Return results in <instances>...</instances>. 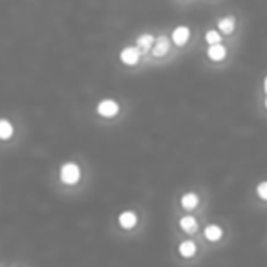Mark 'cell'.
Returning <instances> with one entry per match:
<instances>
[{
    "label": "cell",
    "mask_w": 267,
    "mask_h": 267,
    "mask_svg": "<svg viewBox=\"0 0 267 267\" xmlns=\"http://www.w3.org/2000/svg\"><path fill=\"white\" fill-rule=\"evenodd\" d=\"M81 179V168L75 163H64L61 167V181L66 185H75Z\"/></svg>",
    "instance_id": "6da1fadb"
},
{
    "label": "cell",
    "mask_w": 267,
    "mask_h": 267,
    "mask_svg": "<svg viewBox=\"0 0 267 267\" xmlns=\"http://www.w3.org/2000/svg\"><path fill=\"white\" fill-rule=\"evenodd\" d=\"M97 114L101 117H107V119L108 117H114V115L119 114V105L114 99H103L97 105Z\"/></svg>",
    "instance_id": "7a4b0ae2"
},
{
    "label": "cell",
    "mask_w": 267,
    "mask_h": 267,
    "mask_svg": "<svg viewBox=\"0 0 267 267\" xmlns=\"http://www.w3.org/2000/svg\"><path fill=\"white\" fill-rule=\"evenodd\" d=\"M139 55H141V50L134 46H126L123 48V52L119 53V59L121 62H125L126 66H134V64H138L139 62Z\"/></svg>",
    "instance_id": "3957f363"
},
{
    "label": "cell",
    "mask_w": 267,
    "mask_h": 267,
    "mask_svg": "<svg viewBox=\"0 0 267 267\" xmlns=\"http://www.w3.org/2000/svg\"><path fill=\"white\" fill-rule=\"evenodd\" d=\"M168 50H170V42H168V38L165 37V35H161V37L154 38L152 53L156 55V57H163V55H167Z\"/></svg>",
    "instance_id": "277c9868"
},
{
    "label": "cell",
    "mask_w": 267,
    "mask_h": 267,
    "mask_svg": "<svg viewBox=\"0 0 267 267\" xmlns=\"http://www.w3.org/2000/svg\"><path fill=\"white\" fill-rule=\"evenodd\" d=\"M189 37H191V30L187 26H178L172 31V40H174L176 46H185Z\"/></svg>",
    "instance_id": "5b68a950"
},
{
    "label": "cell",
    "mask_w": 267,
    "mask_h": 267,
    "mask_svg": "<svg viewBox=\"0 0 267 267\" xmlns=\"http://www.w3.org/2000/svg\"><path fill=\"white\" fill-rule=\"evenodd\" d=\"M209 50H207V55H209V59H213V61H221V59H225V55H227V48L220 44V42H216V44H209Z\"/></svg>",
    "instance_id": "8992f818"
},
{
    "label": "cell",
    "mask_w": 267,
    "mask_h": 267,
    "mask_svg": "<svg viewBox=\"0 0 267 267\" xmlns=\"http://www.w3.org/2000/svg\"><path fill=\"white\" fill-rule=\"evenodd\" d=\"M136 223H138V216L132 211H125L119 214V225L123 229H132V227H136Z\"/></svg>",
    "instance_id": "52a82bcc"
},
{
    "label": "cell",
    "mask_w": 267,
    "mask_h": 267,
    "mask_svg": "<svg viewBox=\"0 0 267 267\" xmlns=\"http://www.w3.org/2000/svg\"><path fill=\"white\" fill-rule=\"evenodd\" d=\"M218 30H220L221 35H229L234 31V17H223L218 20Z\"/></svg>",
    "instance_id": "ba28073f"
},
{
    "label": "cell",
    "mask_w": 267,
    "mask_h": 267,
    "mask_svg": "<svg viewBox=\"0 0 267 267\" xmlns=\"http://www.w3.org/2000/svg\"><path fill=\"white\" fill-rule=\"evenodd\" d=\"M199 203V198L198 194H194V192H187L181 196V207L187 209V211H192V209H196Z\"/></svg>",
    "instance_id": "9c48e42d"
},
{
    "label": "cell",
    "mask_w": 267,
    "mask_h": 267,
    "mask_svg": "<svg viewBox=\"0 0 267 267\" xmlns=\"http://www.w3.org/2000/svg\"><path fill=\"white\" fill-rule=\"evenodd\" d=\"M203 234H205V238L209 242H218L221 238V234H223V231H221L220 225H207Z\"/></svg>",
    "instance_id": "30bf717a"
},
{
    "label": "cell",
    "mask_w": 267,
    "mask_h": 267,
    "mask_svg": "<svg viewBox=\"0 0 267 267\" xmlns=\"http://www.w3.org/2000/svg\"><path fill=\"white\" fill-rule=\"evenodd\" d=\"M179 225H181V229L185 232H194V231L198 229V220L194 218V216H183L181 220H179Z\"/></svg>",
    "instance_id": "8fae6325"
},
{
    "label": "cell",
    "mask_w": 267,
    "mask_h": 267,
    "mask_svg": "<svg viewBox=\"0 0 267 267\" xmlns=\"http://www.w3.org/2000/svg\"><path fill=\"white\" fill-rule=\"evenodd\" d=\"M178 251H179V254H181V256H185V258H191V256H194V252H196V244H194V242H191V240L181 242V244H179V247H178Z\"/></svg>",
    "instance_id": "7c38bea8"
},
{
    "label": "cell",
    "mask_w": 267,
    "mask_h": 267,
    "mask_svg": "<svg viewBox=\"0 0 267 267\" xmlns=\"http://www.w3.org/2000/svg\"><path fill=\"white\" fill-rule=\"evenodd\" d=\"M154 44V35L152 33H143L138 37V46L141 48V52H148Z\"/></svg>",
    "instance_id": "4fadbf2b"
},
{
    "label": "cell",
    "mask_w": 267,
    "mask_h": 267,
    "mask_svg": "<svg viewBox=\"0 0 267 267\" xmlns=\"http://www.w3.org/2000/svg\"><path fill=\"white\" fill-rule=\"evenodd\" d=\"M13 132H15V128H13V125L8 119H0V139L6 141V139L13 136Z\"/></svg>",
    "instance_id": "5bb4252c"
},
{
    "label": "cell",
    "mask_w": 267,
    "mask_h": 267,
    "mask_svg": "<svg viewBox=\"0 0 267 267\" xmlns=\"http://www.w3.org/2000/svg\"><path fill=\"white\" fill-rule=\"evenodd\" d=\"M205 40H207V44H216V42H220L221 40V33L220 31L209 30L205 33Z\"/></svg>",
    "instance_id": "9a60e30c"
},
{
    "label": "cell",
    "mask_w": 267,
    "mask_h": 267,
    "mask_svg": "<svg viewBox=\"0 0 267 267\" xmlns=\"http://www.w3.org/2000/svg\"><path fill=\"white\" fill-rule=\"evenodd\" d=\"M256 194H258L260 199L267 201V181H262V183L256 187Z\"/></svg>",
    "instance_id": "2e32d148"
},
{
    "label": "cell",
    "mask_w": 267,
    "mask_h": 267,
    "mask_svg": "<svg viewBox=\"0 0 267 267\" xmlns=\"http://www.w3.org/2000/svg\"><path fill=\"white\" fill-rule=\"evenodd\" d=\"M264 92L267 93V77H266V79H264Z\"/></svg>",
    "instance_id": "e0dca14e"
},
{
    "label": "cell",
    "mask_w": 267,
    "mask_h": 267,
    "mask_svg": "<svg viewBox=\"0 0 267 267\" xmlns=\"http://www.w3.org/2000/svg\"><path fill=\"white\" fill-rule=\"evenodd\" d=\"M266 108H267V99H266Z\"/></svg>",
    "instance_id": "ac0fdd59"
}]
</instances>
